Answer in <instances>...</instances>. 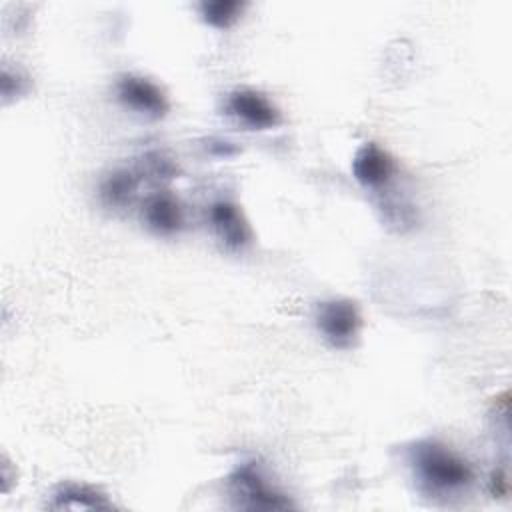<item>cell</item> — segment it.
<instances>
[{
    "label": "cell",
    "instance_id": "cell-1",
    "mask_svg": "<svg viewBox=\"0 0 512 512\" xmlns=\"http://www.w3.org/2000/svg\"><path fill=\"white\" fill-rule=\"evenodd\" d=\"M408 464L424 494L450 498L474 484L472 464L440 440H418L408 448Z\"/></svg>",
    "mask_w": 512,
    "mask_h": 512
},
{
    "label": "cell",
    "instance_id": "cell-2",
    "mask_svg": "<svg viewBox=\"0 0 512 512\" xmlns=\"http://www.w3.org/2000/svg\"><path fill=\"white\" fill-rule=\"evenodd\" d=\"M228 492L236 508L244 510H286L294 502L276 490L260 472L256 462H244L228 476Z\"/></svg>",
    "mask_w": 512,
    "mask_h": 512
},
{
    "label": "cell",
    "instance_id": "cell-3",
    "mask_svg": "<svg viewBox=\"0 0 512 512\" xmlns=\"http://www.w3.org/2000/svg\"><path fill=\"white\" fill-rule=\"evenodd\" d=\"M314 324L322 338L336 350H350L362 330V314L354 300L328 298L316 304Z\"/></svg>",
    "mask_w": 512,
    "mask_h": 512
},
{
    "label": "cell",
    "instance_id": "cell-4",
    "mask_svg": "<svg viewBox=\"0 0 512 512\" xmlns=\"http://www.w3.org/2000/svg\"><path fill=\"white\" fill-rule=\"evenodd\" d=\"M114 90H116L118 102L124 108L132 110L140 116H146L150 120L164 118L170 110V102H168L166 92L146 76L120 74L116 78Z\"/></svg>",
    "mask_w": 512,
    "mask_h": 512
},
{
    "label": "cell",
    "instance_id": "cell-5",
    "mask_svg": "<svg viewBox=\"0 0 512 512\" xmlns=\"http://www.w3.org/2000/svg\"><path fill=\"white\" fill-rule=\"evenodd\" d=\"M224 110L236 122L250 130H270L282 122V114L276 104L256 88H234L224 100Z\"/></svg>",
    "mask_w": 512,
    "mask_h": 512
},
{
    "label": "cell",
    "instance_id": "cell-6",
    "mask_svg": "<svg viewBox=\"0 0 512 512\" xmlns=\"http://www.w3.org/2000/svg\"><path fill=\"white\" fill-rule=\"evenodd\" d=\"M208 222L218 242L230 252H242L252 242L250 224L242 208L232 200H216L208 208Z\"/></svg>",
    "mask_w": 512,
    "mask_h": 512
},
{
    "label": "cell",
    "instance_id": "cell-7",
    "mask_svg": "<svg viewBox=\"0 0 512 512\" xmlns=\"http://www.w3.org/2000/svg\"><path fill=\"white\" fill-rule=\"evenodd\" d=\"M142 220L154 234L174 236L184 228V208L172 192L158 190L144 200Z\"/></svg>",
    "mask_w": 512,
    "mask_h": 512
},
{
    "label": "cell",
    "instance_id": "cell-8",
    "mask_svg": "<svg viewBox=\"0 0 512 512\" xmlns=\"http://www.w3.org/2000/svg\"><path fill=\"white\" fill-rule=\"evenodd\" d=\"M350 168H352V176L364 188L376 190L390 182L394 174V160L376 142H366L356 150Z\"/></svg>",
    "mask_w": 512,
    "mask_h": 512
},
{
    "label": "cell",
    "instance_id": "cell-9",
    "mask_svg": "<svg viewBox=\"0 0 512 512\" xmlns=\"http://www.w3.org/2000/svg\"><path fill=\"white\" fill-rule=\"evenodd\" d=\"M46 506L52 510H110L112 502L104 492L90 484L64 482L54 488Z\"/></svg>",
    "mask_w": 512,
    "mask_h": 512
},
{
    "label": "cell",
    "instance_id": "cell-10",
    "mask_svg": "<svg viewBox=\"0 0 512 512\" xmlns=\"http://www.w3.org/2000/svg\"><path fill=\"white\" fill-rule=\"evenodd\" d=\"M138 174L128 168H116L108 172L98 186V200L104 208L122 210L132 204L138 192Z\"/></svg>",
    "mask_w": 512,
    "mask_h": 512
},
{
    "label": "cell",
    "instance_id": "cell-11",
    "mask_svg": "<svg viewBox=\"0 0 512 512\" xmlns=\"http://www.w3.org/2000/svg\"><path fill=\"white\" fill-rule=\"evenodd\" d=\"M246 8V2L238 0H204L198 4L202 20L218 30H226L238 22Z\"/></svg>",
    "mask_w": 512,
    "mask_h": 512
},
{
    "label": "cell",
    "instance_id": "cell-12",
    "mask_svg": "<svg viewBox=\"0 0 512 512\" xmlns=\"http://www.w3.org/2000/svg\"><path fill=\"white\" fill-rule=\"evenodd\" d=\"M142 172L158 180H170L178 172L176 164L162 152H148L142 160Z\"/></svg>",
    "mask_w": 512,
    "mask_h": 512
},
{
    "label": "cell",
    "instance_id": "cell-13",
    "mask_svg": "<svg viewBox=\"0 0 512 512\" xmlns=\"http://www.w3.org/2000/svg\"><path fill=\"white\" fill-rule=\"evenodd\" d=\"M490 492L492 496H506L508 494V474L504 468H498L490 476Z\"/></svg>",
    "mask_w": 512,
    "mask_h": 512
},
{
    "label": "cell",
    "instance_id": "cell-14",
    "mask_svg": "<svg viewBox=\"0 0 512 512\" xmlns=\"http://www.w3.org/2000/svg\"><path fill=\"white\" fill-rule=\"evenodd\" d=\"M210 150L216 152L218 156H230L236 152V148L228 140H210Z\"/></svg>",
    "mask_w": 512,
    "mask_h": 512
}]
</instances>
